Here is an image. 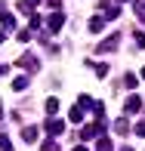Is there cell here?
I'll use <instances>...</instances> for the list:
<instances>
[{"mask_svg":"<svg viewBox=\"0 0 145 151\" xmlns=\"http://www.w3.org/2000/svg\"><path fill=\"white\" fill-rule=\"evenodd\" d=\"M22 65H25V68H37V59H34V56H25Z\"/></svg>","mask_w":145,"mask_h":151,"instance_id":"cell-19","label":"cell"},{"mask_svg":"<svg viewBox=\"0 0 145 151\" xmlns=\"http://www.w3.org/2000/svg\"><path fill=\"white\" fill-rule=\"evenodd\" d=\"M25 3H31V6H34V3H37V0H25Z\"/></svg>","mask_w":145,"mask_h":151,"instance_id":"cell-26","label":"cell"},{"mask_svg":"<svg viewBox=\"0 0 145 151\" xmlns=\"http://www.w3.org/2000/svg\"><path fill=\"white\" fill-rule=\"evenodd\" d=\"M40 25H43V19H40V16H31V31H37Z\"/></svg>","mask_w":145,"mask_h":151,"instance_id":"cell-20","label":"cell"},{"mask_svg":"<svg viewBox=\"0 0 145 151\" xmlns=\"http://www.w3.org/2000/svg\"><path fill=\"white\" fill-rule=\"evenodd\" d=\"M46 133L56 139V136H62V133H65V123H62V120H56V117H50V120H46Z\"/></svg>","mask_w":145,"mask_h":151,"instance_id":"cell-2","label":"cell"},{"mask_svg":"<svg viewBox=\"0 0 145 151\" xmlns=\"http://www.w3.org/2000/svg\"><path fill=\"white\" fill-rule=\"evenodd\" d=\"M50 6H53V9H59V6H62V0H50Z\"/></svg>","mask_w":145,"mask_h":151,"instance_id":"cell-24","label":"cell"},{"mask_svg":"<svg viewBox=\"0 0 145 151\" xmlns=\"http://www.w3.org/2000/svg\"><path fill=\"white\" fill-rule=\"evenodd\" d=\"M123 86H130V90L136 86V77H133V74H127V77H123Z\"/></svg>","mask_w":145,"mask_h":151,"instance_id":"cell-21","label":"cell"},{"mask_svg":"<svg viewBox=\"0 0 145 151\" xmlns=\"http://www.w3.org/2000/svg\"><path fill=\"white\" fill-rule=\"evenodd\" d=\"M40 151H56V139H53V136H50V139L43 142V148H40Z\"/></svg>","mask_w":145,"mask_h":151,"instance_id":"cell-16","label":"cell"},{"mask_svg":"<svg viewBox=\"0 0 145 151\" xmlns=\"http://www.w3.org/2000/svg\"><path fill=\"white\" fill-rule=\"evenodd\" d=\"M133 43H136V46H145V34H142V31L133 34Z\"/></svg>","mask_w":145,"mask_h":151,"instance_id":"cell-18","label":"cell"},{"mask_svg":"<svg viewBox=\"0 0 145 151\" xmlns=\"http://www.w3.org/2000/svg\"><path fill=\"white\" fill-rule=\"evenodd\" d=\"M43 108H46V114H56V111H59V99H53V96H50Z\"/></svg>","mask_w":145,"mask_h":151,"instance_id":"cell-12","label":"cell"},{"mask_svg":"<svg viewBox=\"0 0 145 151\" xmlns=\"http://www.w3.org/2000/svg\"><path fill=\"white\" fill-rule=\"evenodd\" d=\"M117 12H120L117 6H105V19H117Z\"/></svg>","mask_w":145,"mask_h":151,"instance_id":"cell-17","label":"cell"},{"mask_svg":"<svg viewBox=\"0 0 145 151\" xmlns=\"http://www.w3.org/2000/svg\"><path fill=\"white\" fill-rule=\"evenodd\" d=\"M136 16H139V19H145V6H142V3H136Z\"/></svg>","mask_w":145,"mask_h":151,"instance_id":"cell-22","label":"cell"},{"mask_svg":"<svg viewBox=\"0 0 145 151\" xmlns=\"http://www.w3.org/2000/svg\"><path fill=\"white\" fill-rule=\"evenodd\" d=\"M96 151H114V145H111V139H108L105 133H102L99 139H96Z\"/></svg>","mask_w":145,"mask_h":151,"instance_id":"cell-7","label":"cell"},{"mask_svg":"<svg viewBox=\"0 0 145 151\" xmlns=\"http://www.w3.org/2000/svg\"><path fill=\"white\" fill-rule=\"evenodd\" d=\"M0 151H12V142H9L6 133H0Z\"/></svg>","mask_w":145,"mask_h":151,"instance_id":"cell-13","label":"cell"},{"mask_svg":"<svg viewBox=\"0 0 145 151\" xmlns=\"http://www.w3.org/2000/svg\"><path fill=\"white\" fill-rule=\"evenodd\" d=\"M22 139L25 142H34V139H37V127H25L22 129Z\"/></svg>","mask_w":145,"mask_h":151,"instance_id":"cell-11","label":"cell"},{"mask_svg":"<svg viewBox=\"0 0 145 151\" xmlns=\"http://www.w3.org/2000/svg\"><path fill=\"white\" fill-rule=\"evenodd\" d=\"M93 68H96V77H105V74H108V65H102V62L93 65Z\"/></svg>","mask_w":145,"mask_h":151,"instance_id":"cell-15","label":"cell"},{"mask_svg":"<svg viewBox=\"0 0 145 151\" xmlns=\"http://www.w3.org/2000/svg\"><path fill=\"white\" fill-rule=\"evenodd\" d=\"M0 22H3V28H16V16L12 12H0Z\"/></svg>","mask_w":145,"mask_h":151,"instance_id":"cell-10","label":"cell"},{"mask_svg":"<svg viewBox=\"0 0 145 151\" xmlns=\"http://www.w3.org/2000/svg\"><path fill=\"white\" fill-rule=\"evenodd\" d=\"M3 37H6V34H3V31H0V43H3Z\"/></svg>","mask_w":145,"mask_h":151,"instance_id":"cell-25","label":"cell"},{"mask_svg":"<svg viewBox=\"0 0 145 151\" xmlns=\"http://www.w3.org/2000/svg\"><path fill=\"white\" fill-rule=\"evenodd\" d=\"M62 25H65V16H62V12H53L50 22H46V28L50 31H62Z\"/></svg>","mask_w":145,"mask_h":151,"instance_id":"cell-3","label":"cell"},{"mask_svg":"<svg viewBox=\"0 0 145 151\" xmlns=\"http://www.w3.org/2000/svg\"><path fill=\"white\" fill-rule=\"evenodd\" d=\"M114 133H117V136H127V133H130V123H127V117L114 120Z\"/></svg>","mask_w":145,"mask_h":151,"instance_id":"cell-9","label":"cell"},{"mask_svg":"<svg viewBox=\"0 0 145 151\" xmlns=\"http://www.w3.org/2000/svg\"><path fill=\"white\" fill-rule=\"evenodd\" d=\"M117 40H120V37H117V34H111V37H105V40H102V43H99V52H114Z\"/></svg>","mask_w":145,"mask_h":151,"instance_id":"cell-4","label":"cell"},{"mask_svg":"<svg viewBox=\"0 0 145 151\" xmlns=\"http://www.w3.org/2000/svg\"><path fill=\"white\" fill-rule=\"evenodd\" d=\"M89 31H93V34L105 31V16H93V19H89Z\"/></svg>","mask_w":145,"mask_h":151,"instance_id":"cell-6","label":"cell"},{"mask_svg":"<svg viewBox=\"0 0 145 151\" xmlns=\"http://www.w3.org/2000/svg\"><path fill=\"white\" fill-rule=\"evenodd\" d=\"M139 74H142V80H145V68H142V71H139Z\"/></svg>","mask_w":145,"mask_h":151,"instance_id":"cell-27","label":"cell"},{"mask_svg":"<svg viewBox=\"0 0 145 151\" xmlns=\"http://www.w3.org/2000/svg\"><path fill=\"white\" fill-rule=\"evenodd\" d=\"M139 108H142V99H139V96H130L127 105H123V111H127V114H136Z\"/></svg>","mask_w":145,"mask_h":151,"instance_id":"cell-5","label":"cell"},{"mask_svg":"<svg viewBox=\"0 0 145 151\" xmlns=\"http://www.w3.org/2000/svg\"><path fill=\"white\" fill-rule=\"evenodd\" d=\"M136 136H145V123H139V127H136Z\"/></svg>","mask_w":145,"mask_h":151,"instance_id":"cell-23","label":"cell"},{"mask_svg":"<svg viewBox=\"0 0 145 151\" xmlns=\"http://www.w3.org/2000/svg\"><path fill=\"white\" fill-rule=\"evenodd\" d=\"M120 151H133V148H120Z\"/></svg>","mask_w":145,"mask_h":151,"instance_id":"cell-28","label":"cell"},{"mask_svg":"<svg viewBox=\"0 0 145 151\" xmlns=\"http://www.w3.org/2000/svg\"><path fill=\"white\" fill-rule=\"evenodd\" d=\"M0 117H3V108H0Z\"/></svg>","mask_w":145,"mask_h":151,"instance_id":"cell-29","label":"cell"},{"mask_svg":"<svg viewBox=\"0 0 145 151\" xmlns=\"http://www.w3.org/2000/svg\"><path fill=\"white\" fill-rule=\"evenodd\" d=\"M25 86H28V77H25V74H22V77H16V80H12V90H25Z\"/></svg>","mask_w":145,"mask_h":151,"instance_id":"cell-14","label":"cell"},{"mask_svg":"<svg viewBox=\"0 0 145 151\" xmlns=\"http://www.w3.org/2000/svg\"><path fill=\"white\" fill-rule=\"evenodd\" d=\"M68 120H71V123H80V120H84V108H80V105H74L71 111H68Z\"/></svg>","mask_w":145,"mask_h":151,"instance_id":"cell-8","label":"cell"},{"mask_svg":"<svg viewBox=\"0 0 145 151\" xmlns=\"http://www.w3.org/2000/svg\"><path fill=\"white\" fill-rule=\"evenodd\" d=\"M117 3H123V0H117Z\"/></svg>","mask_w":145,"mask_h":151,"instance_id":"cell-30","label":"cell"},{"mask_svg":"<svg viewBox=\"0 0 145 151\" xmlns=\"http://www.w3.org/2000/svg\"><path fill=\"white\" fill-rule=\"evenodd\" d=\"M102 133H105V120H96V123H87V127L80 129V139H84V142H93V139H99Z\"/></svg>","mask_w":145,"mask_h":151,"instance_id":"cell-1","label":"cell"}]
</instances>
